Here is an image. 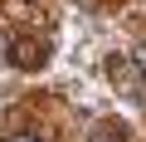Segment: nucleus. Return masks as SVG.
Masks as SVG:
<instances>
[{
  "mask_svg": "<svg viewBox=\"0 0 146 142\" xmlns=\"http://www.w3.org/2000/svg\"><path fill=\"white\" fill-rule=\"evenodd\" d=\"M10 142H34V137H10Z\"/></svg>",
  "mask_w": 146,
  "mask_h": 142,
  "instance_id": "f257e3e1",
  "label": "nucleus"
}]
</instances>
